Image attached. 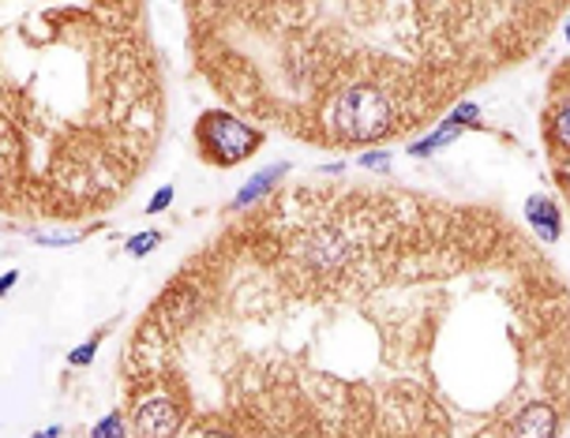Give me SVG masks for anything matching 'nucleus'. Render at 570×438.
<instances>
[{"mask_svg":"<svg viewBox=\"0 0 570 438\" xmlns=\"http://www.w3.org/2000/svg\"><path fill=\"white\" fill-rule=\"evenodd\" d=\"M191 53L229 106L285 136L368 147L544 42L559 4H188Z\"/></svg>","mask_w":570,"mask_h":438,"instance_id":"nucleus-1","label":"nucleus"},{"mask_svg":"<svg viewBox=\"0 0 570 438\" xmlns=\"http://www.w3.org/2000/svg\"><path fill=\"white\" fill-rule=\"evenodd\" d=\"M166 128L142 4H38L0 30L4 210L83 221L125 199Z\"/></svg>","mask_w":570,"mask_h":438,"instance_id":"nucleus-2","label":"nucleus"},{"mask_svg":"<svg viewBox=\"0 0 570 438\" xmlns=\"http://www.w3.org/2000/svg\"><path fill=\"white\" fill-rule=\"evenodd\" d=\"M263 139L267 136L256 125L240 120L237 113H226V109H207L196 125L199 158L218 169H233L240 161H248L263 147Z\"/></svg>","mask_w":570,"mask_h":438,"instance_id":"nucleus-3","label":"nucleus"},{"mask_svg":"<svg viewBox=\"0 0 570 438\" xmlns=\"http://www.w3.org/2000/svg\"><path fill=\"white\" fill-rule=\"evenodd\" d=\"M131 438H180L188 431V409L161 386H128Z\"/></svg>","mask_w":570,"mask_h":438,"instance_id":"nucleus-4","label":"nucleus"},{"mask_svg":"<svg viewBox=\"0 0 570 438\" xmlns=\"http://www.w3.org/2000/svg\"><path fill=\"white\" fill-rule=\"evenodd\" d=\"M559 420H563L559 405L529 401L514 412L511 427H507V438H559Z\"/></svg>","mask_w":570,"mask_h":438,"instance_id":"nucleus-5","label":"nucleus"},{"mask_svg":"<svg viewBox=\"0 0 570 438\" xmlns=\"http://www.w3.org/2000/svg\"><path fill=\"white\" fill-rule=\"evenodd\" d=\"M289 172V161H274V166H267V169H259L256 177L244 185L237 196H233V207L237 210H248V207H256V202H263L271 196L274 188H278V180Z\"/></svg>","mask_w":570,"mask_h":438,"instance_id":"nucleus-6","label":"nucleus"},{"mask_svg":"<svg viewBox=\"0 0 570 438\" xmlns=\"http://www.w3.org/2000/svg\"><path fill=\"white\" fill-rule=\"evenodd\" d=\"M525 218H529V226H533V232L544 243H556L559 232H563V218H559V207H556L552 199H544V196H529L525 199Z\"/></svg>","mask_w":570,"mask_h":438,"instance_id":"nucleus-7","label":"nucleus"},{"mask_svg":"<svg viewBox=\"0 0 570 438\" xmlns=\"http://www.w3.org/2000/svg\"><path fill=\"white\" fill-rule=\"evenodd\" d=\"M548 139H552L556 150L570 155V98H563L548 117Z\"/></svg>","mask_w":570,"mask_h":438,"instance_id":"nucleus-8","label":"nucleus"},{"mask_svg":"<svg viewBox=\"0 0 570 438\" xmlns=\"http://www.w3.org/2000/svg\"><path fill=\"white\" fill-rule=\"evenodd\" d=\"M462 136V128H440L435 136H428V139H421V142H413L410 147V158H428V155H435V150H443V147H451V142Z\"/></svg>","mask_w":570,"mask_h":438,"instance_id":"nucleus-9","label":"nucleus"},{"mask_svg":"<svg viewBox=\"0 0 570 438\" xmlns=\"http://www.w3.org/2000/svg\"><path fill=\"white\" fill-rule=\"evenodd\" d=\"M90 438H128V412H109L90 427Z\"/></svg>","mask_w":570,"mask_h":438,"instance_id":"nucleus-10","label":"nucleus"},{"mask_svg":"<svg viewBox=\"0 0 570 438\" xmlns=\"http://www.w3.org/2000/svg\"><path fill=\"white\" fill-rule=\"evenodd\" d=\"M476 120H481V106H476V101H458L451 113H446L443 125L446 128H470V125H476Z\"/></svg>","mask_w":570,"mask_h":438,"instance_id":"nucleus-11","label":"nucleus"},{"mask_svg":"<svg viewBox=\"0 0 570 438\" xmlns=\"http://www.w3.org/2000/svg\"><path fill=\"white\" fill-rule=\"evenodd\" d=\"M161 243V232H136V237H131L128 243H125V251L131 255V259H142V255H150Z\"/></svg>","mask_w":570,"mask_h":438,"instance_id":"nucleus-12","label":"nucleus"},{"mask_svg":"<svg viewBox=\"0 0 570 438\" xmlns=\"http://www.w3.org/2000/svg\"><path fill=\"white\" fill-rule=\"evenodd\" d=\"M356 166L368 172H391V150H368V155L356 158Z\"/></svg>","mask_w":570,"mask_h":438,"instance_id":"nucleus-13","label":"nucleus"},{"mask_svg":"<svg viewBox=\"0 0 570 438\" xmlns=\"http://www.w3.org/2000/svg\"><path fill=\"white\" fill-rule=\"evenodd\" d=\"M95 352H98V338L95 341H87V345H79V349H71V368H87L90 360H95Z\"/></svg>","mask_w":570,"mask_h":438,"instance_id":"nucleus-14","label":"nucleus"},{"mask_svg":"<svg viewBox=\"0 0 570 438\" xmlns=\"http://www.w3.org/2000/svg\"><path fill=\"white\" fill-rule=\"evenodd\" d=\"M169 202H173V188L166 185V188H158L155 196H150V202L142 210H147V213H161V210H169Z\"/></svg>","mask_w":570,"mask_h":438,"instance_id":"nucleus-15","label":"nucleus"},{"mask_svg":"<svg viewBox=\"0 0 570 438\" xmlns=\"http://www.w3.org/2000/svg\"><path fill=\"white\" fill-rule=\"evenodd\" d=\"M38 243V248H76L83 237H30Z\"/></svg>","mask_w":570,"mask_h":438,"instance_id":"nucleus-16","label":"nucleus"},{"mask_svg":"<svg viewBox=\"0 0 570 438\" xmlns=\"http://www.w3.org/2000/svg\"><path fill=\"white\" fill-rule=\"evenodd\" d=\"M16 281H19V273H16V270H8V273H4V281H0V292H12V289H16Z\"/></svg>","mask_w":570,"mask_h":438,"instance_id":"nucleus-17","label":"nucleus"},{"mask_svg":"<svg viewBox=\"0 0 570 438\" xmlns=\"http://www.w3.org/2000/svg\"><path fill=\"white\" fill-rule=\"evenodd\" d=\"M559 185H563V191L570 196V161H567V166H559Z\"/></svg>","mask_w":570,"mask_h":438,"instance_id":"nucleus-18","label":"nucleus"},{"mask_svg":"<svg viewBox=\"0 0 570 438\" xmlns=\"http://www.w3.org/2000/svg\"><path fill=\"white\" fill-rule=\"evenodd\" d=\"M563 34H567V42H570V19H567V27H563Z\"/></svg>","mask_w":570,"mask_h":438,"instance_id":"nucleus-19","label":"nucleus"},{"mask_svg":"<svg viewBox=\"0 0 570 438\" xmlns=\"http://www.w3.org/2000/svg\"><path fill=\"white\" fill-rule=\"evenodd\" d=\"M30 438H49V435H46V431H42V435H30Z\"/></svg>","mask_w":570,"mask_h":438,"instance_id":"nucleus-20","label":"nucleus"}]
</instances>
